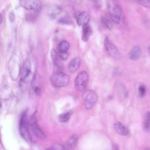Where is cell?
Here are the masks:
<instances>
[{
	"mask_svg": "<svg viewBox=\"0 0 150 150\" xmlns=\"http://www.w3.org/2000/svg\"><path fill=\"white\" fill-rule=\"evenodd\" d=\"M9 74L13 81L16 80L21 72V63L20 58L16 53L13 54L10 57L8 63Z\"/></svg>",
	"mask_w": 150,
	"mask_h": 150,
	"instance_id": "1",
	"label": "cell"
},
{
	"mask_svg": "<svg viewBox=\"0 0 150 150\" xmlns=\"http://www.w3.org/2000/svg\"><path fill=\"white\" fill-rule=\"evenodd\" d=\"M69 80V76L62 71L55 72L51 78L52 84L57 87L66 86L68 84Z\"/></svg>",
	"mask_w": 150,
	"mask_h": 150,
	"instance_id": "2",
	"label": "cell"
},
{
	"mask_svg": "<svg viewBox=\"0 0 150 150\" xmlns=\"http://www.w3.org/2000/svg\"><path fill=\"white\" fill-rule=\"evenodd\" d=\"M27 111L23 112L21 115L19 122V129L22 137L28 142L32 141L31 136L27 126Z\"/></svg>",
	"mask_w": 150,
	"mask_h": 150,
	"instance_id": "3",
	"label": "cell"
},
{
	"mask_svg": "<svg viewBox=\"0 0 150 150\" xmlns=\"http://www.w3.org/2000/svg\"><path fill=\"white\" fill-rule=\"evenodd\" d=\"M97 99L96 93L93 90H86L83 93V102L85 108L87 109L93 108L96 103Z\"/></svg>",
	"mask_w": 150,
	"mask_h": 150,
	"instance_id": "4",
	"label": "cell"
},
{
	"mask_svg": "<svg viewBox=\"0 0 150 150\" xmlns=\"http://www.w3.org/2000/svg\"><path fill=\"white\" fill-rule=\"evenodd\" d=\"M89 80L88 75L85 71H81L76 76L74 81L75 89L79 91L84 90L86 87Z\"/></svg>",
	"mask_w": 150,
	"mask_h": 150,
	"instance_id": "5",
	"label": "cell"
},
{
	"mask_svg": "<svg viewBox=\"0 0 150 150\" xmlns=\"http://www.w3.org/2000/svg\"><path fill=\"white\" fill-rule=\"evenodd\" d=\"M22 76L21 80L24 83H28L30 80L32 74V66L30 60L29 58L24 61L21 71Z\"/></svg>",
	"mask_w": 150,
	"mask_h": 150,
	"instance_id": "6",
	"label": "cell"
},
{
	"mask_svg": "<svg viewBox=\"0 0 150 150\" xmlns=\"http://www.w3.org/2000/svg\"><path fill=\"white\" fill-rule=\"evenodd\" d=\"M104 45L107 52L111 57L116 59L121 58V55L118 50L115 46L110 42L107 37H106L104 39Z\"/></svg>",
	"mask_w": 150,
	"mask_h": 150,
	"instance_id": "7",
	"label": "cell"
},
{
	"mask_svg": "<svg viewBox=\"0 0 150 150\" xmlns=\"http://www.w3.org/2000/svg\"><path fill=\"white\" fill-rule=\"evenodd\" d=\"M19 2L21 6L25 9L36 12L39 11L41 7L39 0H19Z\"/></svg>",
	"mask_w": 150,
	"mask_h": 150,
	"instance_id": "8",
	"label": "cell"
},
{
	"mask_svg": "<svg viewBox=\"0 0 150 150\" xmlns=\"http://www.w3.org/2000/svg\"><path fill=\"white\" fill-rule=\"evenodd\" d=\"M28 123L33 132L37 137L42 139L45 138V134L38 124L35 113L30 117Z\"/></svg>",
	"mask_w": 150,
	"mask_h": 150,
	"instance_id": "9",
	"label": "cell"
},
{
	"mask_svg": "<svg viewBox=\"0 0 150 150\" xmlns=\"http://www.w3.org/2000/svg\"><path fill=\"white\" fill-rule=\"evenodd\" d=\"M75 18L77 24L79 26L87 24L90 20L89 16L86 11H82L76 14Z\"/></svg>",
	"mask_w": 150,
	"mask_h": 150,
	"instance_id": "10",
	"label": "cell"
},
{
	"mask_svg": "<svg viewBox=\"0 0 150 150\" xmlns=\"http://www.w3.org/2000/svg\"><path fill=\"white\" fill-rule=\"evenodd\" d=\"M121 13L122 9L120 6L116 5L114 7L111 14V17L115 23L118 24L120 23Z\"/></svg>",
	"mask_w": 150,
	"mask_h": 150,
	"instance_id": "11",
	"label": "cell"
},
{
	"mask_svg": "<svg viewBox=\"0 0 150 150\" xmlns=\"http://www.w3.org/2000/svg\"><path fill=\"white\" fill-rule=\"evenodd\" d=\"M142 53L140 47L138 45H135L133 47L129 52V58L133 60H137L141 56Z\"/></svg>",
	"mask_w": 150,
	"mask_h": 150,
	"instance_id": "12",
	"label": "cell"
},
{
	"mask_svg": "<svg viewBox=\"0 0 150 150\" xmlns=\"http://www.w3.org/2000/svg\"><path fill=\"white\" fill-rule=\"evenodd\" d=\"M114 127L116 132L122 136H126L128 134L129 131L127 128L120 122H116L114 124Z\"/></svg>",
	"mask_w": 150,
	"mask_h": 150,
	"instance_id": "13",
	"label": "cell"
},
{
	"mask_svg": "<svg viewBox=\"0 0 150 150\" xmlns=\"http://www.w3.org/2000/svg\"><path fill=\"white\" fill-rule=\"evenodd\" d=\"M81 62V59L79 57H76L72 59L69 64V71L71 73L76 71L79 67Z\"/></svg>",
	"mask_w": 150,
	"mask_h": 150,
	"instance_id": "14",
	"label": "cell"
},
{
	"mask_svg": "<svg viewBox=\"0 0 150 150\" xmlns=\"http://www.w3.org/2000/svg\"><path fill=\"white\" fill-rule=\"evenodd\" d=\"M78 139V136L74 134L67 141L65 146L66 149L73 150L75 147Z\"/></svg>",
	"mask_w": 150,
	"mask_h": 150,
	"instance_id": "15",
	"label": "cell"
},
{
	"mask_svg": "<svg viewBox=\"0 0 150 150\" xmlns=\"http://www.w3.org/2000/svg\"><path fill=\"white\" fill-rule=\"evenodd\" d=\"M82 39L85 42H87L92 33L90 26L88 24L83 26Z\"/></svg>",
	"mask_w": 150,
	"mask_h": 150,
	"instance_id": "16",
	"label": "cell"
},
{
	"mask_svg": "<svg viewBox=\"0 0 150 150\" xmlns=\"http://www.w3.org/2000/svg\"><path fill=\"white\" fill-rule=\"evenodd\" d=\"M143 128L147 132H150V111H147L145 115L143 124Z\"/></svg>",
	"mask_w": 150,
	"mask_h": 150,
	"instance_id": "17",
	"label": "cell"
},
{
	"mask_svg": "<svg viewBox=\"0 0 150 150\" xmlns=\"http://www.w3.org/2000/svg\"><path fill=\"white\" fill-rule=\"evenodd\" d=\"M72 113L71 110H68L64 112L59 115L58 120L60 122H66L69 119Z\"/></svg>",
	"mask_w": 150,
	"mask_h": 150,
	"instance_id": "18",
	"label": "cell"
},
{
	"mask_svg": "<svg viewBox=\"0 0 150 150\" xmlns=\"http://www.w3.org/2000/svg\"><path fill=\"white\" fill-rule=\"evenodd\" d=\"M69 48V44L66 40H62L58 44L57 49L59 52H67Z\"/></svg>",
	"mask_w": 150,
	"mask_h": 150,
	"instance_id": "19",
	"label": "cell"
},
{
	"mask_svg": "<svg viewBox=\"0 0 150 150\" xmlns=\"http://www.w3.org/2000/svg\"><path fill=\"white\" fill-rule=\"evenodd\" d=\"M11 90L8 88H5L1 92L0 98L3 100L8 99L11 95Z\"/></svg>",
	"mask_w": 150,
	"mask_h": 150,
	"instance_id": "20",
	"label": "cell"
},
{
	"mask_svg": "<svg viewBox=\"0 0 150 150\" xmlns=\"http://www.w3.org/2000/svg\"><path fill=\"white\" fill-rule=\"evenodd\" d=\"M102 22L103 24L107 28L111 30L112 28V25L110 21L107 18H102Z\"/></svg>",
	"mask_w": 150,
	"mask_h": 150,
	"instance_id": "21",
	"label": "cell"
},
{
	"mask_svg": "<svg viewBox=\"0 0 150 150\" xmlns=\"http://www.w3.org/2000/svg\"><path fill=\"white\" fill-rule=\"evenodd\" d=\"M139 93V96L142 98L144 96L146 93V88L144 85H140L138 88Z\"/></svg>",
	"mask_w": 150,
	"mask_h": 150,
	"instance_id": "22",
	"label": "cell"
},
{
	"mask_svg": "<svg viewBox=\"0 0 150 150\" xmlns=\"http://www.w3.org/2000/svg\"><path fill=\"white\" fill-rule=\"evenodd\" d=\"M138 3L140 5L150 8V0H137Z\"/></svg>",
	"mask_w": 150,
	"mask_h": 150,
	"instance_id": "23",
	"label": "cell"
},
{
	"mask_svg": "<svg viewBox=\"0 0 150 150\" xmlns=\"http://www.w3.org/2000/svg\"><path fill=\"white\" fill-rule=\"evenodd\" d=\"M58 21L62 24H69L71 23L72 21L69 18L65 16L61 18Z\"/></svg>",
	"mask_w": 150,
	"mask_h": 150,
	"instance_id": "24",
	"label": "cell"
},
{
	"mask_svg": "<svg viewBox=\"0 0 150 150\" xmlns=\"http://www.w3.org/2000/svg\"><path fill=\"white\" fill-rule=\"evenodd\" d=\"M49 149L52 150H64L66 149L65 146L62 145L58 144H54Z\"/></svg>",
	"mask_w": 150,
	"mask_h": 150,
	"instance_id": "25",
	"label": "cell"
},
{
	"mask_svg": "<svg viewBox=\"0 0 150 150\" xmlns=\"http://www.w3.org/2000/svg\"><path fill=\"white\" fill-rule=\"evenodd\" d=\"M58 53L59 57L63 60H66L68 57L69 54L67 52H58Z\"/></svg>",
	"mask_w": 150,
	"mask_h": 150,
	"instance_id": "26",
	"label": "cell"
},
{
	"mask_svg": "<svg viewBox=\"0 0 150 150\" xmlns=\"http://www.w3.org/2000/svg\"><path fill=\"white\" fill-rule=\"evenodd\" d=\"M36 16L35 15L32 14H28L26 15L25 16V19L28 21H33L36 18Z\"/></svg>",
	"mask_w": 150,
	"mask_h": 150,
	"instance_id": "27",
	"label": "cell"
},
{
	"mask_svg": "<svg viewBox=\"0 0 150 150\" xmlns=\"http://www.w3.org/2000/svg\"><path fill=\"white\" fill-rule=\"evenodd\" d=\"M32 87L35 94L37 96L40 95L41 91L40 88L38 86H35Z\"/></svg>",
	"mask_w": 150,
	"mask_h": 150,
	"instance_id": "28",
	"label": "cell"
},
{
	"mask_svg": "<svg viewBox=\"0 0 150 150\" xmlns=\"http://www.w3.org/2000/svg\"><path fill=\"white\" fill-rule=\"evenodd\" d=\"M9 20L11 22H13L14 21L15 19V17L14 14L12 13H10L9 14Z\"/></svg>",
	"mask_w": 150,
	"mask_h": 150,
	"instance_id": "29",
	"label": "cell"
},
{
	"mask_svg": "<svg viewBox=\"0 0 150 150\" xmlns=\"http://www.w3.org/2000/svg\"><path fill=\"white\" fill-rule=\"evenodd\" d=\"M0 24H1L2 23L3 19V17L1 13L0 14Z\"/></svg>",
	"mask_w": 150,
	"mask_h": 150,
	"instance_id": "30",
	"label": "cell"
},
{
	"mask_svg": "<svg viewBox=\"0 0 150 150\" xmlns=\"http://www.w3.org/2000/svg\"><path fill=\"white\" fill-rule=\"evenodd\" d=\"M148 51L149 52L150 55V47H148Z\"/></svg>",
	"mask_w": 150,
	"mask_h": 150,
	"instance_id": "31",
	"label": "cell"
}]
</instances>
